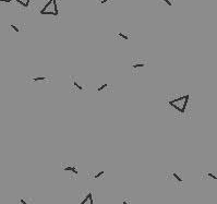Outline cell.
Returning <instances> with one entry per match:
<instances>
[{
  "label": "cell",
  "instance_id": "6da1fadb",
  "mask_svg": "<svg viewBox=\"0 0 217 204\" xmlns=\"http://www.w3.org/2000/svg\"><path fill=\"white\" fill-rule=\"evenodd\" d=\"M167 108L178 118H184L190 110V94L170 95L166 98Z\"/></svg>",
  "mask_w": 217,
  "mask_h": 204
},
{
  "label": "cell",
  "instance_id": "3957f363",
  "mask_svg": "<svg viewBox=\"0 0 217 204\" xmlns=\"http://www.w3.org/2000/svg\"><path fill=\"white\" fill-rule=\"evenodd\" d=\"M147 66H148L147 59L141 58V57H134L131 59V64H130L131 73L133 75H139L144 69L147 68Z\"/></svg>",
  "mask_w": 217,
  "mask_h": 204
},
{
  "label": "cell",
  "instance_id": "ba28073f",
  "mask_svg": "<svg viewBox=\"0 0 217 204\" xmlns=\"http://www.w3.org/2000/svg\"><path fill=\"white\" fill-rule=\"evenodd\" d=\"M78 204H95L94 203V197H93L92 191L85 190L80 193Z\"/></svg>",
  "mask_w": 217,
  "mask_h": 204
},
{
  "label": "cell",
  "instance_id": "7a4b0ae2",
  "mask_svg": "<svg viewBox=\"0 0 217 204\" xmlns=\"http://www.w3.org/2000/svg\"><path fill=\"white\" fill-rule=\"evenodd\" d=\"M69 89H70L71 93H83L87 90V85L84 82L82 78L79 75H70V80H69Z\"/></svg>",
  "mask_w": 217,
  "mask_h": 204
},
{
  "label": "cell",
  "instance_id": "5b68a950",
  "mask_svg": "<svg viewBox=\"0 0 217 204\" xmlns=\"http://www.w3.org/2000/svg\"><path fill=\"white\" fill-rule=\"evenodd\" d=\"M166 178L171 184H174L176 188H182L184 184L183 175L179 170H170L166 174Z\"/></svg>",
  "mask_w": 217,
  "mask_h": 204
},
{
  "label": "cell",
  "instance_id": "5bb4252c",
  "mask_svg": "<svg viewBox=\"0 0 217 204\" xmlns=\"http://www.w3.org/2000/svg\"><path fill=\"white\" fill-rule=\"evenodd\" d=\"M201 178L204 180H217V174L214 171H204L201 174Z\"/></svg>",
  "mask_w": 217,
  "mask_h": 204
},
{
  "label": "cell",
  "instance_id": "ac0fdd59",
  "mask_svg": "<svg viewBox=\"0 0 217 204\" xmlns=\"http://www.w3.org/2000/svg\"><path fill=\"white\" fill-rule=\"evenodd\" d=\"M121 204H134V202L130 197H123L121 201Z\"/></svg>",
  "mask_w": 217,
  "mask_h": 204
},
{
  "label": "cell",
  "instance_id": "2e32d148",
  "mask_svg": "<svg viewBox=\"0 0 217 204\" xmlns=\"http://www.w3.org/2000/svg\"><path fill=\"white\" fill-rule=\"evenodd\" d=\"M14 2L16 3V5H19L20 7H22V8H29V5H31V1L32 0H13Z\"/></svg>",
  "mask_w": 217,
  "mask_h": 204
},
{
  "label": "cell",
  "instance_id": "52a82bcc",
  "mask_svg": "<svg viewBox=\"0 0 217 204\" xmlns=\"http://www.w3.org/2000/svg\"><path fill=\"white\" fill-rule=\"evenodd\" d=\"M52 81L51 75L46 74H37V75H29L26 78V82L31 84H49Z\"/></svg>",
  "mask_w": 217,
  "mask_h": 204
},
{
  "label": "cell",
  "instance_id": "d6986e66",
  "mask_svg": "<svg viewBox=\"0 0 217 204\" xmlns=\"http://www.w3.org/2000/svg\"><path fill=\"white\" fill-rule=\"evenodd\" d=\"M2 2H5V3H9V2H11V0H1Z\"/></svg>",
  "mask_w": 217,
  "mask_h": 204
},
{
  "label": "cell",
  "instance_id": "9c48e42d",
  "mask_svg": "<svg viewBox=\"0 0 217 204\" xmlns=\"http://www.w3.org/2000/svg\"><path fill=\"white\" fill-rule=\"evenodd\" d=\"M113 92V87L109 82H103V83H100L96 86V93L102 94V95H107V94H110Z\"/></svg>",
  "mask_w": 217,
  "mask_h": 204
},
{
  "label": "cell",
  "instance_id": "8fae6325",
  "mask_svg": "<svg viewBox=\"0 0 217 204\" xmlns=\"http://www.w3.org/2000/svg\"><path fill=\"white\" fill-rule=\"evenodd\" d=\"M105 177V170L104 169H94L87 172V178L91 180H100Z\"/></svg>",
  "mask_w": 217,
  "mask_h": 204
},
{
  "label": "cell",
  "instance_id": "8992f818",
  "mask_svg": "<svg viewBox=\"0 0 217 204\" xmlns=\"http://www.w3.org/2000/svg\"><path fill=\"white\" fill-rule=\"evenodd\" d=\"M41 14H43V16H58L59 7L57 0H48L47 3L44 5V7L41 9Z\"/></svg>",
  "mask_w": 217,
  "mask_h": 204
},
{
  "label": "cell",
  "instance_id": "277c9868",
  "mask_svg": "<svg viewBox=\"0 0 217 204\" xmlns=\"http://www.w3.org/2000/svg\"><path fill=\"white\" fill-rule=\"evenodd\" d=\"M61 169L64 174H67L71 179L75 180L79 178L80 170H79V165L74 162H66V163L61 164Z\"/></svg>",
  "mask_w": 217,
  "mask_h": 204
},
{
  "label": "cell",
  "instance_id": "4fadbf2b",
  "mask_svg": "<svg viewBox=\"0 0 217 204\" xmlns=\"http://www.w3.org/2000/svg\"><path fill=\"white\" fill-rule=\"evenodd\" d=\"M18 204H35V200L31 195H21L18 199Z\"/></svg>",
  "mask_w": 217,
  "mask_h": 204
},
{
  "label": "cell",
  "instance_id": "30bf717a",
  "mask_svg": "<svg viewBox=\"0 0 217 204\" xmlns=\"http://www.w3.org/2000/svg\"><path fill=\"white\" fill-rule=\"evenodd\" d=\"M132 37V34L128 31H122V30H119V31H116L113 33V39L116 41H120V42H128L130 41Z\"/></svg>",
  "mask_w": 217,
  "mask_h": 204
},
{
  "label": "cell",
  "instance_id": "e0dca14e",
  "mask_svg": "<svg viewBox=\"0 0 217 204\" xmlns=\"http://www.w3.org/2000/svg\"><path fill=\"white\" fill-rule=\"evenodd\" d=\"M96 3L103 7H107V6H111L113 3V0H96Z\"/></svg>",
  "mask_w": 217,
  "mask_h": 204
},
{
  "label": "cell",
  "instance_id": "9a60e30c",
  "mask_svg": "<svg viewBox=\"0 0 217 204\" xmlns=\"http://www.w3.org/2000/svg\"><path fill=\"white\" fill-rule=\"evenodd\" d=\"M157 5L163 6V7L171 8L175 5V0H157Z\"/></svg>",
  "mask_w": 217,
  "mask_h": 204
},
{
  "label": "cell",
  "instance_id": "7c38bea8",
  "mask_svg": "<svg viewBox=\"0 0 217 204\" xmlns=\"http://www.w3.org/2000/svg\"><path fill=\"white\" fill-rule=\"evenodd\" d=\"M9 31L19 34V33H22L23 31H25V25L21 22H13L9 25Z\"/></svg>",
  "mask_w": 217,
  "mask_h": 204
}]
</instances>
